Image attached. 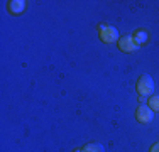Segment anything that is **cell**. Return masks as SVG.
I'll list each match as a JSON object with an SVG mask.
<instances>
[{
    "label": "cell",
    "mask_w": 159,
    "mask_h": 152,
    "mask_svg": "<svg viewBox=\"0 0 159 152\" xmlns=\"http://www.w3.org/2000/svg\"><path fill=\"white\" fill-rule=\"evenodd\" d=\"M98 34H100V39L103 41L105 44H113V42L119 41V30L113 27V25L102 24L100 29H98Z\"/></svg>",
    "instance_id": "obj_1"
},
{
    "label": "cell",
    "mask_w": 159,
    "mask_h": 152,
    "mask_svg": "<svg viewBox=\"0 0 159 152\" xmlns=\"http://www.w3.org/2000/svg\"><path fill=\"white\" fill-rule=\"evenodd\" d=\"M137 93L139 96H152L154 93V81L149 74H142L137 81Z\"/></svg>",
    "instance_id": "obj_2"
},
{
    "label": "cell",
    "mask_w": 159,
    "mask_h": 152,
    "mask_svg": "<svg viewBox=\"0 0 159 152\" xmlns=\"http://www.w3.org/2000/svg\"><path fill=\"white\" fill-rule=\"evenodd\" d=\"M135 118H137L141 123H151L154 120V112L149 108V105H139L137 110H135Z\"/></svg>",
    "instance_id": "obj_3"
},
{
    "label": "cell",
    "mask_w": 159,
    "mask_h": 152,
    "mask_svg": "<svg viewBox=\"0 0 159 152\" xmlns=\"http://www.w3.org/2000/svg\"><path fill=\"white\" fill-rule=\"evenodd\" d=\"M139 47H141V46L135 42L134 36H124L119 39V49L124 52H135Z\"/></svg>",
    "instance_id": "obj_4"
},
{
    "label": "cell",
    "mask_w": 159,
    "mask_h": 152,
    "mask_svg": "<svg viewBox=\"0 0 159 152\" xmlns=\"http://www.w3.org/2000/svg\"><path fill=\"white\" fill-rule=\"evenodd\" d=\"M7 9H9V12H10V14L17 15V14L24 12V9H25V2H24V0H10L9 5H7Z\"/></svg>",
    "instance_id": "obj_5"
},
{
    "label": "cell",
    "mask_w": 159,
    "mask_h": 152,
    "mask_svg": "<svg viewBox=\"0 0 159 152\" xmlns=\"http://www.w3.org/2000/svg\"><path fill=\"white\" fill-rule=\"evenodd\" d=\"M83 152H105V147L102 144H97V142H92V144H86L85 147L81 149Z\"/></svg>",
    "instance_id": "obj_6"
},
{
    "label": "cell",
    "mask_w": 159,
    "mask_h": 152,
    "mask_svg": "<svg viewBox=\"0 0 159 152\" xmlns=\"http://www.w3.org/2000/svg\"><path fill=\"white\" fill-rule=\"evenodd\" d=\"M134 39H135V42H137L139 46L146 44L147 42V32L146 30H137V32L134 34Z\"/></svg>",
    "instance_id": "obj_7"
},
{
    "label": "cell",
    "mask_w": 159,
    "mask_h": 152,
    "mask_svg": "<svg viewBox=\"0 0 159 152\" xmlns=\"http://www.w3.org/2000/svg\"><path fill=\"white\" fill-rule=\"evenodd\" d=\"M149 108L152 112H159V95H154L149 98Z\"/></svg>",
    "instance_id": "obj_8"
},
{
    "label": "cell",
    "mask_w": 159,
    "mask_h": 152,
    "mask_svg": "<svg viewBox=\"0 0 159 152\" xmlns=\"http://www.w3.org/2000/svg\"><path fill=\"white\" fill-rule=\"evenodd\" d=\"M149 152H159V142L154 144V145L151 147V150H149Z\"/></svg>",
    "instance_id": "obj_9"
},
{
    "label": "cell",
    "mask_w": 159,
    "mask_h": 152,
    "mask_svg": "<svg viewBox=\"0 0 159 152\" xmlns=\"http://www.w3.org/2000/svg\"><path fill=\"white\" fill-rule=\"evenodd\" d=\"M73 152H83L81 149H76V150H73Z\"/></svg>",
    "instance_id": "obj_10"
}]
</instances>
